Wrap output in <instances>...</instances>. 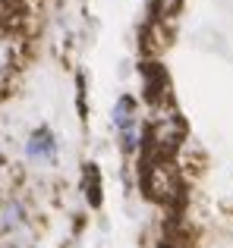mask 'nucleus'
<instances>
[{
  "label": "nucleus",
  "mask_w": 233,
  "mask_h": 248,
  "mask_svg": "<svg viewBox=\"0 0 233 248\" xmlns=\"http://www.w3.org/2000/svg\"><path fill=\"white\" fill-rule=\"evenodd\" d=\"M180 139H183V120L173 113L170 107H161L158 116L151 123V145H154V157H167L170 151H177Z\"/></svg>",
  "instance_id": "2"
},
{
  "label": "nucleus",
  "mask_w": 233,
  "mask_h": 248,
  "mask_svg": "<svg viewBox=\"0 0 233 248\" xmlns=\"http://www.w3.org/2000/svg\"><path fill=\"white\" fill-rule=\"evenodd\" d=\"M135 107H133V101H129V97H123L120 104H116V110H114V123H116V129H120V132H126L129 126H135Z\"/></svg>",
  "instance_id": "5"
},
{
  "label": "nucleus",
  "mask_w": 233,
  "mask_h": 248,
  "mask_svg": "<svg viewBox=\"0 0 233 248\" xmlns=\"http://www.w3.org/2000/svg\"><path fill=\"white\" fill-rule=\"evenodd\" d=\"M177 6H180V0H154V13H158V19H167Z\"/></svg>",
  "instance_id": "6"
},
{
  "label": "nucleus",
  "mask_w": 233,
  "mask_h": 248,
  "mask_svg": "<svg viewBox=\"0 0 233 248\" xmlns=\"http://www.w3.org/2000/svg\"><path fill=\"white\" fill-rule=\"evenodd\" d=\"M16 69V41L10 35H0V85Z\"/></svg>",
  "instance_id": "3"
},
{
  "label": "nucleus",
  "mask_w": 233,
  "mask_h": 248,
  "mask_svg": "<svg viewBox=\"0 0 233 248\" xmlns=\"http://www.w3.org/2000/svg\"><path fill=\"white\" fill-rule=\"evenodd\" d=\"M177 188H180V179H177V167L170 164L167 157H151L145 167V192L158 201H170L177 198Z\"/></svg>",
  "instance_id": "1"
},
{
  "label": "nucleus",
  "mask_w": 233,
  "mask_h": 248,
  "mask_svg": "<svg viewBox=\"0 0 233 248\" xmlns=\"http://www.w3.org/2000/svg\"><path fill=\"white\" fill-rule=\"evenodd\" d=\"M25 154L29 157H54V139H50V132H35L29 139V145H25Z\"/></svg>",
  "instance_id": "4"
}]
</instances>
